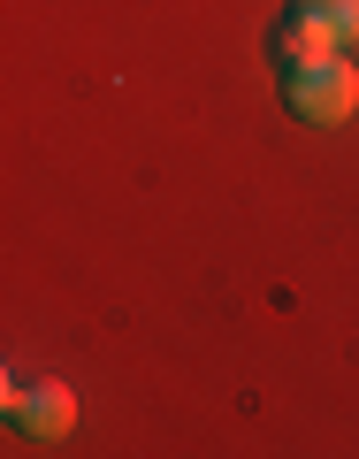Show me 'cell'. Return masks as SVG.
<instances>
[{"instance_id":"2","label":"cell","mask_w":359,"mask_h":459,"mask_svg":"<svg viewBox=\"0 0 359 459\" xmlns=\"http://www.w3.org/2000/svg\"><path fill=\"white\" fill-rule=\"evenodd\" d=\"M16 429H23V437H38V444L69 437V429H77V398H69L62 383H38V391L16 398Z\"/></svg>"},{"instance_id":"1","label":"cell","mask_w":359,"mask_h":459,"mask_svg":"<svg viewBox=\"0 0 359 459\" xmlns=\"http://www.w3.org/2000/svg\"><path fill=\"white\" fill-rule=\"evenodd\" d=\"M283 100H291L298 123H344V115H352V100H359V77H352V62H344V54H329V62L291 69V77H283Z\"/></svg>"},{"instance_id":"4","label":"cell","mask_w":359,"mask_h":459,"mask_svg":"<svg viewBox=\"0 0 359 459\" xmlns=\"http://www.w3.org/2000/svg\"><path fill=\"white\" fill-rule=\"evenodd\" d=\"M291 8H306V16H321L337 39H359V0H291Z\"/></svg>"},{"instance_id":"3","label":"cell","mask_w":359,"mask_h":459,"mask_svg":"<svg viewBox=\"0 0 359 459\" xmlns=\"http://www.w3.org/2000/svg\"><path fill=\"white\" fill-rule=\"evenodd\" d=\"M344 39L329 31L321 16H306V8H291V23H283L276 31V54H283V69H306V62H329V54H337Z\"/></svg>"}]
</instances>
